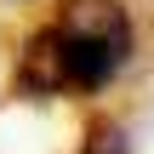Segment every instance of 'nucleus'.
I'll list each match as a JSON object with an SVG mask.
<instances>
[{
	"instance_id": "f257e3e1",
	"label": "nucleus",
	"mask_w": 154,
	"mask_h": 154,
	"mask_svg": "<svg viewBox=\"0 0 154 154\" xmlns=\"http://www.w3.org/2000/svg\"><path fill=\"white\" fill-rule=\"evenodd\" d=\"M137 29L120 0H69L29 46L17 63V86L29 97H57V91H103L126 63H131Z\"/></svg>"
},
{
	"instance_id": "f03ea898",
	"label": "nucleus",
	"mask_w": 154,
	"mask_h": 154,
	"mask_svg": "<svg viewBox=\"0 0 154 154\" xmlns=\"http://www.w3.org/2000/svg\"><path fill=\"white\" fill-rule=\"evenodd\" d=\"M80 154H131V143H126L120 126H97V131L86 137V149H80Z\"/></svg>"
}]
</instances>
